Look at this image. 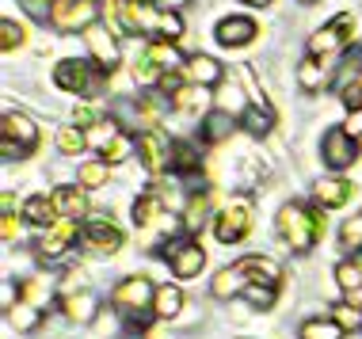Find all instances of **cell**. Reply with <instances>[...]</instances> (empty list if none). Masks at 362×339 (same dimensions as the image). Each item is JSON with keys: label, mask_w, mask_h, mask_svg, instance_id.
<instances>
[{"label": "cell", "mask_w": 362, "mask_h": 339, "mask_svg": "<svg viewBox=\"0 0 362 339\" xmlns=\"http://www.w3.org/2000/svg\"><path fill=\"white\" fill-rule=\"evenodd\" d=\"M42 313L46 309H38L31 302H12L8 305V324L19 328V332H35V328L42 324Z\"/></svg>", "instance_id": "30"}, {"label": "cell", "mask_w": 362, "mask_h": 339, "mask_svg": "<svg viewBox=\"0 0 362 339\" xmlns=\"http://www.w3.org/2000/svg\"><path fill=\"white\" fill-rule=\"evenodd\" d=\"M84 244L100 256H115L122 248V229L107 218H88L84 221Z\"/></svg>", "instance_id": "12"}, {"label": "cell", "mask_w": 362, "mask_h": 339, "mask_svg": "<svg viewBox=\"0 0 362 339\" xmlns=\"http://www.w3.org/2000/svg\"><path fill=\"white\" fill-rule=\"evenodd\" d=\"M298 335H301V339H344L347 332H344L336 321H332V316H313V321L301 324Z\"/></svg>", "instance_id": "32"}, {"label": "cell", "mask_w": 362, "mask_h": 339, "mask_svg": "<svg viewBox=\"0 0 362 339\" xmlns=\"http://www.w3.org/2000/svg\"><path fill=\"white\" fill-rule=\"evenodd\" d=\"M23 38H27V31L16 23V19H0V50L4 54H12L16 46H23Z\"/></svg>", "instance_id": "40"}, {"label": "cell", "mask_w": 362, "mask_h": 339, "mask_svg": "<svg viewBox=\"0 0 362 339\" xmlns=\"http://www.w3.org/2000/svg\"><path fill=\"white\" fill-rule=\"evenodd\" d=\"M92 23H100L95 0H57L54 4V27H62V31H88Z\"/></svg>", "instance_id": "6"}, {"label": "cell", "mask_w": 362, "mask_h": 339, "mask_svg": "<svg viewBox=\"0 0 362 339\" xmlns=\"http://www.w3.org/2000/svg\"><path fill=\"white\" fill-rule=\"evenodd\" d=\"M248 286H252V282H248V275H244V270L233 263V267H221V270H218V278L210 282V294H214V297H221V302H229V297H240Z\"/></svg>", "instance_id": "20"}, {"label": "cell", "mask_w": 362, "mask_h": 339, "mask_svg": "<svg viewBox=\"0 0 362 339\" xmlns=\"http://www.w3.org/2000/svg\"><path fill=\"white\" fill-rule=\"evenodd\" d=\"M160 256L172 263L175 278H194L206 267V251H202V244H194V240H168V244H160Z\"/></svg>", "instance_id": "5"}, {"label": "cell", "mask_w": 362, "mask_h": 339, "mask_svg": "<svg viewBox=\"0 0 362 339\" xmlns=\"http://www.w3.org/2000/svg\"><path fill=\"white\" fill-rule=\"evenodd\" d=\"M183 76H187V84L214 88V84L221 81V65L214 61V57H206V54H194V57H187V65H183Z\"/></svg>", "instance_id": "21"}, {"label": "cell", "mask_w": 362, "mask_h": 339, "mask_svg": "<svg viewBox=\"0 0 362 339\" xmlns=\"http://www.w3.org/2000/svg\"><path fill=\"white\" fill-rule=\"evenodd\" d=\"M275 294H279V286H263V282H252L248 290H244V302H248L252 309H271L275 305Z\"/></svg>", "instance_id": "38"}, {"label": "cell", "mask_w": 362, "mask_h": 339, "mask_svg": "<svg viewBox=\"0 0 362 339\" xmlns=\"http://www.w3.org/2000/svg\"><path fill=\"white\" fill-rule=\"evenodd\" d=\"M145 57H149L160 73H172V69H183V65H187V57L175 50V42H164V38H153L149 50H145Z\"/></svg>", "instance_id": "25"}, {"label": "cell", "mask_w": 362, "mask_h": 339, "mask_svg": "<svg viewBox=\"0 0 362 339\" xmlns=\"http://www.w3.org/2000/svg\"><path fill=\"white\" fill-rule=\"evenodd\" d=\"M362 81V42H351L344 57H339V69H336V88L344 92L347 84Z\"/></svg>", "instance_id": "26"}, {"label": "cell", "mask_w": 362, "mask_h": 339, "mask_svg": "<svg viewBox=\"0 0 362 339\" xmlns=\"http://www.w3.org/2000/svg\"><path fill=\"white\" fill-rule=\"evenodd\" d=\"M62 313L69 316L73 324H88L95 316V297L88 290H76V294H65L62 297Z\"/></svg>", "instance_id": "28"}, {"label": "cell", "mask_w": 362, "mask_h": 339, "mask_svg": "<svg viewBox=\"0 0 362 339\" xmlns=\"http://www.w3.org/2000/svg\"><path fill=\"white\" fill-rule=\"evenodd\" d=\"M81 232H84V225H81V221H69V218H62L57 225L42 229V237H38V244H35L38 259H57V256H65Z\"/></svg>", "instance_id": "8"}, {"label": "cell", "mask_w": 362, "mask_h": 339, "mask_svg": "<svg viewBox=\"0 0 362 339\" xmlns=\"http://www.w3.org/2000/svg\"><path fill=\"white\" fill-rule=\"evenodd\" d=\"M35 145H38V126L23 111H8L4 126H0V153H4V160L31 157Z\"/></svg>", "instance_id": "2"}, {"label": "cell", "mask_w": 362, "mask_h": 339, "mask_svg": "<svg viewBox=\"0 0 362 339\" xmlns=\"http://www.w3.org/2000/svg\"><path fill=\"white\" fill-rule=\"evenodd\" d=\"M107 176H111V164H107L103 157L81 164V187H84V191H88V187H103Z\"/></svg>", "instance_id": "36"}, {"label": "cell", "mask_w": 362, "mask_h": 339, "mask_svg": "<svg viewBox=\"0 0 362 339\" xmlns=\"http://www.w3.org/2000/svg\"><path fill=\"white\" fill-rule=\"evenodd\" d=\"M336 282L344 290L347 305H358L362 309V251H351L347 259L336 263Z\"/></svg>", "instance_id": "14"}, {"label": "cell", "mask_w": 362, "mask_h": 339, "mask_svg": "<svg viewBox=\"0 0 362 339\" xmlns=\"http://www.w3.org/2000/svg\"><path fill=\"white\" fill-rule=\"evenodd\" d=\"M339 100L347 103V111H358L362 107V84H347V88L339 92Z\"/></svg>", "instance_id": "49"}, {"label": "cell", "mask_w": 362, "mask_h": 339, "mask_svg": "<svg viewBox=\"0 0 362 339\" xmlns=\"http://www.w3.org/2000/svg\"><path fill=\"white\" fill-rule=\"evenodd\" d=\"M153 297H156V286L145 275H130L111 290V302L119 305V313H126V309H153Z\"/></svg>", "instance_id": "9"}, {"label": "cell", "mask_w": 362, "mask_h": 339, "mask_svg": "<svg viewBox=\"0 0 362 339\" xmlns=\"http://www.w3.org/2000/svg\"><path fill=\"white\" fill-rule=\"evenodd\" d=\"M172 172L180 179H187L191 183V191H199L194 183H199V172H202V153H199V145H191V141H172Z\"/></svg>", "instance_id": "16"}, {"label": "cell", "mask_w": 362, "mask_h": 339, "mask_svg": "<svg viewBox=\"0 0 362 339\" xmlns=\"http://www.w3.org/2000/svg\"><path fill=\"white\" fill-rule=\"evenodd\" d=\"M244 4H252V8H267L271 0H244Z\"/></svg>", "instance_id": "54"}, {"label": "cell", "mask_w": 362, "mask_h": 339, "mask_svg": "<svg viewBox=\"0 0 362 339\" xmlns=\"http://www.w3.org/2000/svg\"><path fill=\"white\" fill-rule=\"evenodd\" d=\"M325 81H328V73H325V65H320V57H301V65H298V84L305 92H317V88H325Z\"/></svg>", "instance_id": "33"}, {"label": "cell", "mask_w": 362, "mask_h": 339, "mask_svg": "<svg viewBox=\"0 0 362 339\" xmlns=\"http://www.w3.org/2000/svg\"><path fill=\"white\" fill-rule=\"evenodd\" d=\"M138 157H141V164L153 172V176H160L164 168H172V141L164 138V130L138 133Z\"/></svg>", "instance_id": "10"}, {"label": "cell", "mask_w": 362, "mask_h": 339, "mask_svg": "<svg viewBox=\"0 0 362 339\" xmlns=\"http://www.w3.org/2000/svg\"><path fill=\"white\" fill-rule=\"evenodd\" d=\"M57 149H62L65 157H81L88 149V130L84 126H62V130H57Z\"/></svg>", "instance_id": "34"}, {"label": "cell", "mask_w": 362, "mask_h": 339, "mask_svg": "<svg viewBox=\"0 0 362 339\" xmlns=\"http://www.w3.org/2000/svg\"><path fill=\"white\" fill-rule=\"evenodd\" d=\"M256 35H259V27H256V19H248V16H229V19H221L218 31H214V38H218L225 50H233V46H248Z\"/></svg>", "instance_id": "15"}, {"label": "cell", "mask_w": 362, "mask_h": 339, "mask_svg": "<svg viewBox=\"0 0 362 339\" xmlns=\"http://www.w3.org/2000/svg\"><path fill=\"white\" fill-rule=\"evenodd\" d=\"M237 126H244L252 138H267L271 126H275V111H271V107H259V103H248V107L240 111V122H237Z\"/></svg>", "instance_id": "27"}, {"label": "cell", "mask_w": 362, "mask_h": 339, "mask_svg": "<svg viewBox=\"0 0 362 339\" xmlns=\"http://www.w3.org/2000/svg\"><path fill=\"white\" fill-rule=\"evenodd\" d=\"M237 267L248 275V282H263V286L282 282V267H279V259H271V256H244V259H237Z\"/></svg>", "instance_id": "17"}, {"label": "cell", "mask_w": 362, "mask_h": 339, "mask_svg": "<svg viewBox=\"0 0 362 339\" xmlns=\"http://www.w3.org/2000/svg\"><path fill=\"white\" fill-rule=\"evenodd\" d=\"M305 4H309V0H305Z\"/></svg>", "instance_id": "56"}, {"label": "cell", "mask_w": 362, "mask_h": 339, "mask_svg": "<svg viewBox=\"0 0 362 339\" xmlns=\"http://www.w3.org/2000/svg\"><path fill=\"white\" fill-rule=\"evenodd\" d=\"M23 8L38 19V23H54V4H46V0H23Z\"/></svg>", "instance_id": "45"}, {"label": "cell", "mask_w": 362, "mask_h": 339, "mask_svg": "<svg viewBox=\"0 0 362 339\" xmlns=\"http://www.w3.org/2000/svg\"><path fill=\"white\" fill-rule=\"evenodd\" d=\"M122 321H126V332H145L156 321V309H126Z\"/></svg>", "instance_id": "42"}, {"label": "cell", "mask_w": 362, "mask_h": 339, "mask_svg": "<svg viewBox=\"0 0 362 339\" xmlns=\"http://www.w3.org/2000/svg\"><path fill=\"white\" fill-rule=\"evenodd\" d=\"M76 286H84V270H69V275H65V282H62V297L65 294H76Z\"/></svg>", "instance_id": "51"}, {"label": "cell", "mask_w": 362, "mask_h": 339, "mask_svg": "<svg viewBox=\"0 0 362 339\" xmlns=\"http://www.w3.org/2000/svg\"><path fill=\"white\" fill-rule=\"evenodd\" d=\"M134 76H138V81L141 84H160V69H156V65L149 61V57H141V61H138V69H134Z\"/></svg>", "instance_id": "46"}, {"label": "cell", "mask_w": 362, "mask_h": 339, "mask_svg": "<svg viewBox=\"0 0 362 339\" xmlns=\"http://www.w3.org/2000/svg\"><path fill=\"white\" fill-rule=\"evenodd\" d=\"M153 309H156V316H175V313L183 309V290H180V286H172V282L156 286Z\"/></svg>", "instance_id": "31"}, {"label": "cell", "mask_w": 362, "mask_h": 339, "mask_svg": "<svg viewBox=\"0 0 362 339\" xmlns=\"http://www.w3.org/2000/svg\"><path fill=\"white\" fill-rule=\"evenodd\" d=\"M332 321H336L339 328H344V332H362V309L358 305H336L332 309Z\"/></svg>", "instance_id": "39"}, {"label": "cell", "mask_w": 362, "mask_h": 339, "mask_svg": "<svg viewBox=\"0 0 362 339\" xmlns=\"http://www.w3.org/2000/svg\"><path fill=\"white\" fill-rule=\"evenodd\" d=\"M206 214H210V195L206 191H191L187 206H183V232H199Z\"/></svg>", "instance_id": "29"}, {"label": "cell", "mask_w": 362, "mask_h": 339, "mask_svg": "<svg viewBox=\"0 0 362 339\" xmlns=\"http://www.w3.org/2000/svg\"><path fill=\"white\" fill-rule=\"evenodd\" d=\"M229 133H233V114L229 111H206L202 114V126H199L202 145H221Z\"/></svg>", "instance_id": "23"}, {"label": "cell", "mask_w": 362, "mask_h": 339, "mask_svg": "<svg viewBox=\"0 0 362 339\" xmlns=\"http://www.w3.org/2000/svg\"><path fill=\"white\" fill-rule=\"evenodd\" d=\"M4 214H16V198H12V191H4Z\"/></svg>", "instance_id": "53"}, {"label": "cell", "mask_w": 362, "mask_h": 339, "mask_svg": "<svg viewBox=\"0 0 362 339\" xmlns=\"http://www.w3.org/2000/svg\"><path fill=\"white\" fill-rule=\"evenodd\" d=\"M344 130H347L355 141L362 138V107H358V111H347V122H344Z\"/></svg>", "instance_id": "50"}, {"label": "cell", "mask_w": 362, "mask_h": 339, "mask_svg": "<svg viewBox=\"0 0 362 339\" xmlns=\"http://www.w3.org/2000/svg\"><path fill=\"white\" fill-rule=\"evenodd\" d=\"M164 218H168V202L156 195V191H149V195H141L134 202V225L138 229H156Z\"/></svg>", "instance_id": "19"}, {"label": "cell", "mask_w": 362, "mask_h": 339, "mask_svg": "<svg viewBox=\"0 0 362 339\" xmlns=\"http://www.w3.org/2000/svg\"><path fill=\"white\" fill-rule=\"evenodd\" d=\"M351 195H355V183H347V179H339V176H328V179L317 183V206H320V210H339V206H347Z\"/></svg>", "instance_id": "18"}, {"label": "cell", "mask_w": 362, "mask_h": 339, "mask_svg": "<svg viewBox=\"0 0 362 339\" xmlns=\"http://www.w3.org/2000/svg\"><path fill=\"white\" fill-rule=\"evenodd\" d=\"M202 103H206V88H202V84H183V88L172 95V107L183 111V114H187V111H199Z\"/></svg>", "instance_id": "35"}, {"label": "cell", "mask_w": 362, "mask_h": 339, "mask_svg": "<svg viewBox=\"0 0 362 339\" xmlns=\"http://www.w3.org/2000/svg\"><path fill=\"white\" fill-rule=\"evenodd\" d=\"M103 119H100V111L92 107V103H76V126H88V130H92V126H100Z\"/></svg>", "instance_id": "48"}, {"label": "cell", "mask_w": 362, "mask_h": 339, "mask_svg": "<svg viewBox=\"0 0 362 339\" xmlns=\"http://www.w3.org/2000/svg\"><path fill=\"white\" fill-rule=\"evenodd\" d=\"M156 4L164 8V12H175V8H183V4H191V0H156Z\"/></svg>", "instance_id": "52"}, {"label": "cell", "mask_w": 362, "mask_h": 339, "mask_svg": "<svg viewBox=\"0 0 362 339\" xmlns=\"http://www.w3.org/2000/svg\"><path fill=\"white\" fill-rule=\"evenodd\" d=\"M0 232H4V244L19 240V214H0Z\"/></svg>", "instance_id": "47"}, {"label": "cell", "mask_w": 362, "mask_h": 339, "mask_svg": "<svg viewBox=\"0 0 362 339\" xmlns=\"http://www.w3.org/2000/svg\"><path fill=\"white\" fill-rule=\"evenodd\" d=\"M23 218L38 229H50L62 221V214H57V206H54V195H31L23 202Z\"/></svg>", "instance_id": "22"}, {"label": "cell", "mask_w": 362, "mask_h": 339, "mask_svg": "<svg viewBox=\"0 0 362 339\" xmlns=\"http://www.w3.org/2000/svg\"><path fill=\"white\" fill-rule=\"evenodd\" d=\"M19 294H23V302H31V305H50V297H54V286L50 282H42V278H27L23 286H19Z\"/></svg>", "instance_id": "37"}, {"label": "cell", "mask_w": 362, "mask_h": 339, "mask_svg": "<svg viewBox=\"0 0 362 339\" xmlns=\"http://www.w3.org/2000/svg\"><path fill=\"white\" fill-rule=\"evenodd\" d=\"M279 237L286 240V248L293 251H309L325 237V210L320 206H305V202H286L275 218Z\"/></svg>", "instance_id": "1"}, {"label": "cell", "mask_w": 362, "mask_h": 339, "mask_svg": "<svg viewBox=\"0 0 362 339\" xmlns=\"http://www.w3.org/2000/svg\"><path fill=\"white\" fill-rule=\"evenodd\" d=\"M84 42H88L92 61L100 65L103 73H115V65H119V42H115V35L107 31L103 23H92V27L84 31Z\"/></svg>", "instance_id": "11"}, {"label": "cell", "mask_w": 362, "mask_h": 339, "mask_svg": "<svg viewBox=\"0 0 362 339\" xmlns=\"http://www.w3.org/2000/svg\"><path fill=\"white\" fill-rule=\"evenodd\" d=\"M256 210H252V198L248 195H237L229 198L221 206V214L214 218V237L221 240V244H240L244 237L252 232V225H256Z\"/></svg>", "instance_id": "3"}, {"label": "cell", "mask_w": 362, "mask_h": 339, "mask_svg": "<svg viewBox=\"0 0 362 339\" xmlns=\"http://www.w3.org/2000/svg\"><path fill=\"white\" fill-rule=\"evenodd\" d=\"M54 84L62 92L84 95L88 88H92V65L81 61V57H65V61L54 65Z\"/></svg>", "instance_id": "13"}, {"label": "cell", "mask_w": 362, "mask_h": 339, "mask_svg": "<svg viewBox=\"0 0 362 339\" xmlns=\"http://www.w3.org/2000/svg\"><path fill=\"white\" fill-rule=\"evenodd\" d=\"M134 145H138V141H134L130 133L122 130L119 138H115V141H111V145H107V149L100 153V157H103L107 164H119V160H126V157H130V153H134Z\"/></svg>", "instance_id": "41"}, {"label": "cell", "mask_w": 362, "mask_h": 339, "mask_svg": "<svg viewBox=\"0 0 362 339\" xmlns=\"http://www.w3.org/2000/svg\"><path fill=\"white\" fill-rule=\"evenodd\" d=\"M351 35H355V16L339 12L336 19H328V23L309 38V57H328V54H336V50H347Z\"/></svg>", "instance_id": "4"}, {"label": "cell", "mask_w": 362, "mask_h": 339, "mask_svg": "<svg viewBox=\"0 0 362 339\" xmlns=\"http://www.w3.org/2000/svg\"><path fill=\"white\" fill-rule=\"evenodd\" d=\"M46 4H57V0H46Z\"/></svg>", "instance_id": "55"}, {"label": "cell", "mask_w": 362, "mask_h": 339, "mask_svg": "<svg viewBox=\"0 0 362 339\" xmlns=\"http://www.w3.org/2000/svg\"><path fill=\"white\" fill-rule=\"evenodd\" d=\"M54 206H57V214H62V218L81 221V218L88 214V195H84V187H57V191H54Z\"/></svg>", "instance_id": "24"}, {"label": "cell", "mask_w": 362, "mask_h": 339, "mask_svg": "<svg viewBox=\"0 0 362 339\" xmlns=\"http://www.w3.org/2000/svg\"><path fill=\"white\" fill-rule=\"evenodd\" d=\"M339 240H344V248L351 251H362V218H351L344 229H339Z\"/></svg>", "instance_id": "44"}, {"label": "cell", "mask_w": 362, "mask_h": 339, "mask_svg": "<svg viewBox=\"0 0 362 339\" xmlns=\"http://www.w3.org/2000/svg\"><path fill=\"white\" fill-rule=\"evenodd\" d=\"M320 157H325L328 168L344 172V168H351V164L358 160V141L351 138L344 126H332V130L325 133V141H320Z\"/></svg>", "instance_id": "7"}, {"label": "cell", "mask_w": 362, "mask_h": 339, "mask_svg": "<svg viewBox=\"0 0 362 339\" xmlns=\"http://www.w3.org/2000/svg\"><path fill=\"white\" fill-rule=\"evenodd\" d=\"M183 35V19L175 12H160V23H156V38H164V42H175V38Z\"/></svg>", "instance_id": "43"}]
</instances>
